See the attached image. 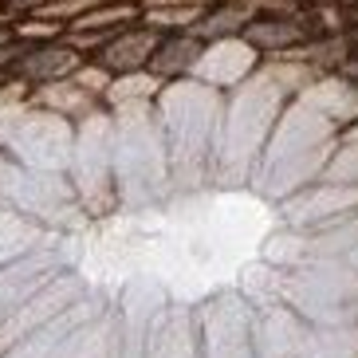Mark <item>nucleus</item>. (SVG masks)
Returning <instances> with one entry per match:
<instances>
[{"mask_svg": "<svg viewBox=\"0 0 358 358\" xmlns=\"http://www.w3.org/2000/svg\"><path fill=\"white\" fill-rule=\"evenodd\" d=\"M256 59H260V52H256L248 40H241V36H232V40H213L209 48H205V55H201L197 75L209 87H232V83H244V75H252Z\"/></svg>", "mask_w": 358, "mask_h": 358, "instance_id": "1", "label": "nucleus"}, {"mask_svg": "<svg viewBox=\"0 0 358 358\" xmlns=\"http://www.w3.org/2000/svg\"><path fill=\"white\" fill-rule=\"evenodd\" d=\"M158 36L146 32V28H138V32H122L115 36V40L106 43L103 52V67H110V71H138V67H146L150 59H154V52H158Z\"/></svg>", "mask_w": 358, "mask_h": 358, "instance_id": "2", "label": "nucleus"}, {"mask_svg": "<svg viewBox=\"0 0 358 358\" xmlns=\"http://www.w3.org/2000/svg\"><path fill=\"white\" fill-rule=\"evenodd\" d=\"M201 55H205V43L197 36H169V40L158 43V52L150 59L154 75H185V71H197Z\"/></svg>", "mask_w": 358, "mask_h": 358, "instance_id": "3", "label": "nucleus"}, {"mask_svg": "<svg viewBox=\"0 0 358 358\" xmlns=\"http://www.w3.org/2000/svg\"><path fill=\"white\" fill-rule=\"evenodd\" d=\"M75 67H79V55L71 48H40L20 59V75H28L36 83H55V79L71 75Z\"/></svg>", "mask_w": 358, "mask_h": 358, "instance_id": "4", "label": "nucleus"}, {"mask_svg": "<svg viewBox=\"0 0 358 358\" xmlns=\"http://www.w3.org/2000/svg\"><path fill=\"white\" fill-rule=\"evenodd\" d=\"M248 16H252V8H244V4H224V8L209 12V16H201L197 28H193V36H205V40H232L236 32H244L248 28Z\"/></svg>", "mask_w": 358, "mask_h": 358, "instance_id": "5", "label": "nucleus"}, {"mask_svg": "<svg viewBox=\"0 0 358 358\" xmlns=\"http://www.w3.org/2000/svg\"><path fill=\"white\" fill-rule=\"evenodd\" d=\"M244 40L252 43L256 52H260V48L284 52V48H292L295 40H303V32H299L295 24H287V20H256V24L244 28Z\"/></svg>", "mask_w": 358, "mask_h": 358, "instance_id": "6", "label": "nucleus"}, {"mask_svg": "<svg viewBox=\"0 0 358 358\" xmlns=\"http://www.w3.org/2000/svg\"><path fill=\"white\" fill-rule=\"evenodd\" d=\"M4 40H8V32H0V43H4Z\"/></svg>", "mask_w": 358, "mask_h": 358, "instance_id": "7", "label": "nucleus"}]
</instances>
